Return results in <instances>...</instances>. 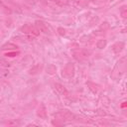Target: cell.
<instances>
[{
    "label": "cell",
    "instance_id": "1",
    "mask_svg": "<svg viewBox=\"0 0 127 127\" xmlns=\"http://www.w3.org/2000/svg\"><path fill=\"white\" fill-rule=\"evenodd\" d=\"M74 118V115L68 111V110H62L60 112H58L55 115V120L53 121V124L56 125H62L64 121H69L72 120Z\"/></svg>",
    "mask_w": 127,
    "mask_h": 127
},
{
    "label": "cell",
    "instance_id": "2",
    "mask_svg": "<svg viewBox=\"0 0 127 127\" xmlns=\"http://www.w3.org/2000/svg\"><path fill=\"white\" fill-rule=\"evenodd\" d=\"M21 32L26 34L30 39H33L34 37H37L40 34V32L36 28V26H34L32 24H25V25H23L21 27Z\"/></svg>",
    "mask_w": 127,
    "mask_h": 127
},
{
    "label": "cell",
    "instance_id": "3",
    "mask_svg": "<svg viewBox=\"0 0 127 127\" xmlns=\"http://www.w3.org/2000/svg\"><path fill=\"white\" fill-rule=\"evenodd\" d=\"M89 56H90V52L87 50H76L73 52V58L80 63L86 61L89 58Z\"/></svg>",
    "mask_w": 127,
    "mask_h": 127
},
{
    "label": "cell",
    "instance_id": "4",
    "mask_svg": "<svg viewBox=\"0 0 127 127\" xmlns=\"http://www.w3.org/2000/svg\"><path fill=\"white\" fill-rule=\"evenodd\" d=\"M62 74L64 77H67V78L72 77L74 75V65L72 64H70V63H67L64 66V68L62 70Z\"/></svg>",
    "mask_w": 127,
    "mask_h": 127
},
{
    "label": "cell",
    "instance_id": "5",
    "mask_svg": "<svg viewBox=\"0 0 127 127\" xmlns=\"http://www.w3.org/2000/svg\"><path fill=\"white\" fill-rule=\"evenodd\" d=\"M35 26L36 28L39 30V32H42L44 34H49L50 33V29H49V26L47 23H45L44 21H41V20H37L35 22Z\"/></svg>",
    "mask_w": 127,
    "mask_h": 127
},
{
    "label": "cell",
    "instance_id": "6",
    "mask_svg": "<svg viewBox=\"0 0 127 127\" xmlns=\"http://www.w3.org/2000/svg\"><path fill=\"white\" fill-rule=\"evenodd\" d=\"M55 88L57 89V91L60 94L64 95V96H67L68 95V91L66 90V88L63 84H61V83H55Z\"/></svg>",
    "mask_w": 127,
    "mask_h": 127
},
{
    "label": "cell",
    "instance_id": "7",
    "mask_svg": "<svg viewBox=\"0 0 127 127\" xmlns=\"http://www.w3.org/2000/svg\"><path fill=\"white\" fill-rule=\"evenodd\" d=\"M37 115L38 117L42 118V119H46L47 118V110H46V106L44 104H41L38 108V111H37Z\"/></svg>",
    "mask_w": 127,
    "mask_h": 127
},
{
    "label": "cell",
    "instance_id": "8",
    "mask_svg": "<svg viewBox=\"0 0 127 127\" xmlns=\"http://www.w3.org/2000/svg\"><path fill=\"white\" fill-rule=\"evenodd\" d=\"M124 49V43L123 42H117L112 46V50L115 54H119Z\"/></svg>",
    "mask_w": 127,
    "mask_h": 127
},
{
    "label": "cell",
    "instance_id": "9",
    "mask_svg": "<svg viewBox=\"0 0 127 127\" xmlns=\"http://www.w3.org/2000/svg\"><path fill=\"white\" fill-rule=\"evenodd\" d=\"M17 48H18V46L15 45V44H13V43H6V44H4L1 47V50L2 51H6V50H8V51H14Z\"/></svg>",
    "mask_w": 127,
    "mask_h": 127
},
{
    "label": "cell",
    "instance_id": "10",
    "mask_svg": "<svg viewBox=\"0 0 127 127\" xmlns=\"http://www.w3.org/2000/svg\"><path fill=\"white\" fill-rule=\"evenodd\" d=\"M42 68H43V65H42L41 64H36L35 66H33V67L29 70V73H30V74H37V73L41 72Z\"/></svg>",
    "mask_w": 127,
    "mask_h": 127
},
{
    "label": "cell",
    "instance_id": "11",
    "mask_svg": "<svg viewBox=\"0 0 127 127\" xmlns=\"http://www.w3.org/2000/svg\"><path fill=\"white\" fill-rule=\"evenodd\" d=\"M56 71H57V67H56V65H54V64H50V65H48V67H47V72H48L49 74H55Z\"/></svg>",
    "mask_w": 127,
    "mask_h": 127
},
{
    "label": "cell",
    "instance_id": "12",
    "mask_svg": "<svg viewBox=\"0 0 127 127\" xmlns=\"http://www.w3.org/2000/svg\"><path fill=\"white\" fill-rule=\"evenodd\" d=\"M105 46H106V40H104V39L99 40L96 44V47L98 49H103V48H105Z\"/></svg>",
    "mask_w": 127,
    "mask_h": 127
},
{
    "label": "cell",
    "instance_id": "13",
    "mask_svg": "<svg viewBox=\"0 0 127 127\" xmlns=\"http://www.w3.org/2000/svg\"><path fill=\"white\" fill-rule=\"evenodd\" d=\"M19 54H20V52H16V51L14 50L13 52H8V53H6L5 56H6V57H11V58H13V57L18 56Z\"/></svg>",
    "mask_w": 127,
    "mask_h": 127
},
{
    "label": "cell",
    "instance_id": "14",
    "mask_svg": "<svg viewBox=\"0 0 127 127\" xmlns=\"http://www.w3.org/2000/svg\"><path fill=\"white\" fill-rule=\"evenodd\" d=\"M59 6H64V5H66L67 4V0H56L55 1Z\"/></svg>",
    "mask_w": 127,
    "mask_h": 127
},
{
    "label": "cell",
    "instance_id": "15",
    "mask_svg": "<svg viewBox=\"0 0 127 127\" xmlns=\"http://www.w3.org/2000/svg\"><path fill=\"white\" fill-rule=\"evenodd\" d=\"M121 16H122V18H124V19L127 17V11H126L125 7H123V9L121 10Z\"/></svg>",
    "mask_w": 127,
    "mask_h": 127
},
{
    "label": "cell",
    "instance_id": "16",
    "mask_svg": "<svg viewBox=\"0 0 127 127\" xmlns=\"http://www.w3.org/2000/svg\"><path fill=\"white\" fill-rule=\"evenodd\" d=\"M58 32H59V34L60 35H62V36H64L65 35V30L64 29H63V28H58Z\"/></svg>",
    "mask_w": 127,
    "mask_h": 127
},
{
    "label": "cell",
    "instance_id": "17",
    "mask_svg": "<svg viewBox=\"0 0 127 127\" xmlns=\"http://www.w3.org/2000/svg\"><path fill=\"white\" fill-rule=\"evenodd\" d=\"M6 124H7V125H17L18 122H17V121H13V122H7Z\"/></svg>",
    "mask_w": 127,
    "mask_h": 127
},
{
    "label": "cell",
    "instance_id": "18",
    "mask_svg": "<svg viewBox=\"0 0 127 127\" xmlns=\"http://www.w3.org/2000/svg\"><path fill=\"white\" fill-rule=\"evenodd\" d=\"M125 106H126V102H123V104L121 105V107H123V108H124Z\"/></svg>",
    "mask_w": 127,
    "mask_h": 127
},
{
    "label": "cell",
    "instance_id": "19",
    "mask_svg": "<svg viewBox=\"0 0 127 127\" xmlns=\"http://www.w3.org/2000/svg\"><path fill=\"white\" fill-rule=\"evenodd\" d=\"M50 1H54V2H55V1H56V0H50Z\"/></svg>",
    "mask_w": 127,
    "mask_h": 127
}]
</instances>
